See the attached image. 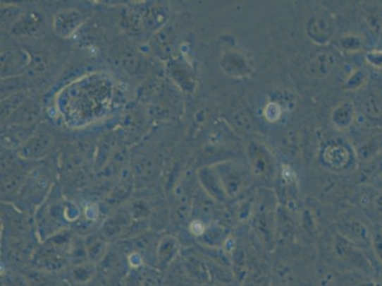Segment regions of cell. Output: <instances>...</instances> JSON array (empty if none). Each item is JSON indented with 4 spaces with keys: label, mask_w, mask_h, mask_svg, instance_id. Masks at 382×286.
<instances>
[{
    "label": "cell",
    "mask_w": 382,
    "mask_h": 286,
    "mask_svg": "<svg viewBox=\"0 0 382 286\" xmlns=\"http://www.w3.org/2000/svg\"><path fill=\"white\" fill-rule=\"evenodd\" d=\"M30 97L27 92H19L18 94L10 95L6 99L1 100V122L2 124H5L8 121V119L13 113L16 109L19 107L24 102H25L27 97Z\"/></svg>",
    "instance_id": "obj_24"
},
{
    "label": "cell",
    "mask_w": 382,
    "mask_h": 286,
    "mask_svg": "<svg viewBox=\"0 0 382 286\" xmlns=\"http://www.w3.org/2000/svg\"><path fill=\"white\" fill-rule=\"evenodd\" d=\"M335 66V59L332 54L328 53H320L316 54L312 65L313 73L324 78L331 72Z\"/></svg>",
    "instance_id": "obj_27"
},
{
    "label": "cell",
    "mask_w": 382,
    "mask_h": 286,
    "mask_svg": "<svg viewBox=\"0 0 382 286\" xmlns=\"http://www.w3.org/2000/svg\"><path fill=\"white\" fill-rule=\"evenodd\" d=\"M354 286H382L381 282H378V280L373 279H367L365 280H362V282L356 283Z\"/></svg>",
    "instance_id": "obj_33"
},
{
    "label": "cell",
    "mask_w": 382,
    "mask_h": 286,
    "mask_svg": "<svg viewBox=\"0 0 382 286\" xmlns=\"http://www.w3.org/2000/svg\"><path fill=\"white\" fill-rule=\"evenodd\" d=\"M20 16V10L18 7L10 6L4 8V9L1 10V26H4V28H6V26H10L11 30Z\"/></svg>",
    "instance_id": "obj_30"
},
{
    "label": "cell",
    "mask_w": 382,
    "mask_h": 286,
    "mask_svg": "<svg viewBox=\"0 0 382 286\" xmlns=\"http://www.w3.org/2000/svg\"><path fill=\"white\" fill-rule=\"evenodd\" d=\"M31 56L23 49L4 50L1 53V76L4 78L20 76L28 69Z\"/></svg>",
    "instance_id": "obj_8"
},
{
    "label": "cell",
    "mask_w": 382,
    "mask_h": 286,
    "mask_svg": "<svg viewBox=\"0 0 382 286\" xmlns=\"http://www.w3.org/2000/svg\"><path fill=\"white\" fill-rule=\"evenodd\" d=\"M198 177L202 188L212 200L218 203H226L229 201L214 166L202 168L199 171Z\"/></svg>",
    "instance_id": "obj_11"
},
{
    "label": "cell",
    "mask_w": 382,
    "mask_h": 286,
    "mask_svg": "<svg viewBox=\"0 0 382 286\" xmlns=\"http://www.w3.org/2000/svg\"><path fill=\"white\" fill-rule=\"evenodd\" d=\"M62 286H69V285H62Z\"/></svg>",
    "instance_id": "obj_35"
},
{
    "label": "cell",
    "mask_w": 382,
    "mask_h": 286,
    "mask_svg": "<svg viewBox=\"0 0 382 286\" xmlns=\"http://www.w3.org/2000/svg\"><path fill=\"white\" fill-rule=\"evenodd\" d=\"M184 266L188 275L193 279L198 280L199 282H207V277L209 276V270L204 263H202L199 258L191 257L187 255L184 260Z\"/></svg>",
    "instance_id": "obj_25"
},
{
    "label": "cell",
    "mask_w": 382,
    "mask_h": 286,
    "mask_svg": "<svg viewBox=\"0 0 382 286\" xmlns=\"http://www.w3.org/2000/svg\"><path fill=\"white\" fill-rule=\"evenodd\" d=\"M247 157L251 172L256 179L264 181H272L277 173L276 160L271 152L264 144L251 141L247 146Z\"/></svg>",
    "instance_id": "obj_3"
},
{
    "label": "cell",
    "mask_w": 382,
    "mask_h": 286,
    "mask_svg": "<svg viewBox=\"0 0 382 286\" xmlns=\"http://www.w3.org/2000/svg\"><path fill=\"white\" fill-rule=\"evenodd\" d=\"M37 128L35 125H4L1 133L2 148L18 151L34 135Z\"/></svg>",
    "instance_id": "obj_10"
},
{
    "label": "cell",
    "mask_w": 382,
    "mask_h": 286,
    "mask_svg": "<svg viewBox=\"0 0 382 286\" xmlns=\"http://www.w3.org/2000/svg\"><path fill=\"white\" fill-rule=\"evenodd\" d=\"M247 116H245V114H237L235 117H234V121H235L236 122H238L239 121H241V119H247ZM242 121L241 124H239V129L240 130H244V131H247L245 130V119H242ZM245 122H249V121H245Z\"/></svg>",
    "instance_id": "obj_34"
},
{
    "label": "cell",
    "mask_w": 382,
    "mask_h": 286,
    "mask_svg": "<svg viewBox=\"0 0 382 286\" xmlns=\"http://www.w3.org/2000/svg\"><path fill=\"white\" fill-rule=\"evenodd\" d=\"M84 21L81 12L75 9L61 11L54 18V29L56 34L62 38L72 37Z\"/></svg>",
    "instance_id": "obj_12"
},
{
    "label": "cell",
    "mask_w": 382,
    "mask_h": 286,
    "mask_svg": "<svg viewBox=\"0 0 382 286\" xmlns=\"http://www.w3.org/2000/svg\"><path fill=\"white\" fill-rule=\"evenodd\" d=\"M229 200L241 194L250 184V177L244 166L234 162L214 165Z\"/></svg>",
    "instance_id": "obj_4"
},
{
    "label": "cell",
    "mask_w": 382,
    "mask_h": 286,
    "mask_svg": "<svg viewBox=\"0 0 382 286\" xmlns=\"http://www.w3.org/2000/svg\"><path fill=\"white\" fill-rule=\"evenodd\" d=\"M155 54L161 59H168L173 50V32L169 26L163 27L155 32L152 40Z\"/></svg>",
    "instance_id": "obj_20"
},
{
    "label": "cell",
    "mask_w": 382,
    "mask_h": 286,
    "mask_svg": "<svg viewBox=\"0 0 382 286\" xmlns=\"http://www.w3.org/2000/svg\"><path fill=\"white\" fill-rule=\"evenodd\" d=\"M133 220L130 210H118L102 223L100 232L109 242L122 239Z\"/></svg>",
    "instance_id": "obj_9"
},
{
    "label": "cell",
    "mask_w": 382,
    "mask_h": 286,
    "mask_svg": "<svg viewBox=\"0 0 382 286\" xmlns=\"http://www.w3.org/2000/svg\"><path fill=\"white\" fill-rule=\"evenodd\" d=\"M307 34L316 43H326L333 37L335 31L334 20L327 13H316L308 20Z\"/></svg>",
    "instance_id": "obj_13"
},
{
    "label": "cell",
    "mask_w": 382,
    "mask_h": 286,
    "mask_svg": "<svg viewBox=\"0 0 382 286\" xmlns=\"http://www.w3.org/2000/svg\"><path fill=\"white\" fill-rule=\"evenodd\" d=\"M354 107L351 102H343L333 111L332 121L335 126L345 129L353 122Z\"/></svg>",
    "instance_id": "obj_23"
},
{
    "label": "cell",
    "mask_w": 382,
    "mask_h": 286,
    "mask_svg": "<svg viewBox=\"0 0 382 286\" xmlns=\"http://www.w3.org/2000/svg\"><path fill=\"white\" fill-rule=\"evenodd\" d=\"M168 18V10L165 7L156 5V6L149 8L147 11L143 19H142V23H143L144 28L149 31L156 32L165 27Z\"/></svg>",
    "instance_id": "obj_21"
},
{
    "label": "cell",
    "mask_w": 382,
    "mask_h": 286,
    "mask_svg": "<svg viewBox=\"0 0 382 286\" xmlns=\"http://www.w3.org/2000/svg\"><path fill=\"white\" fill-rule=\"evenodd\" d=\"M69 275L73 282L78 285H86L94 278L95 264L89 261V263L72 266Z\"/></svg>",
    "instance_id": "obj_26"
},
{
    "label": "cell",
    "mask_w": 382,
    "mask_h": 286,
    "mask_svg": "<svg viewBox=\"0 0 382 286\" xmlns=\"http://www.w3.org/2000/svg\"><path fill=\"white\" fill-rule=\"evenodd\" d=\"M329 255L335 263L345 270L372 275L374 267L362 249L352 244L340 232L334 234L329 242Z\"/></svg>",
    "instance_id": "obj_1"
},
{
    "label": "cell",
    "mask_w": 382,
    "mask_h": 286,
    "mask_svg": "<svg viewBox=\"0 0 382 286\" xmlns=\"http://www.w3.org/2000/svg\"><path fill=\"white\" fill-rule=\"evenodd\" d=\"M41 114V106L37 100L32 97H27L25 102L23 103L16 110L15 113L8 119V121L4 124V125H26V126H32L35 125V122L39 119Z\"/></svg>",
    "instance_id": "obj_15"
},
{
    "label": "cell",
    "mask_w": 382,
    "mask_h": 286,
    "mask_svg": "<svg viewBox=\"0 0 382 286\" xmlns=\"http://www.w3.org/2000/svg\"><path fill=\"white\" fill-rule=\"evenodd\" d=\"M49 187H50V184H49L48 179L40 175V173L32 176L31 172L23 189L19 192L16 201H20L21 203L24 204L27 208H32L35 205H39L44 200L46 195H48Z\"/></svg>",
    "instance_id": "obj_7"
},
{
    "label": "cell",
    "mask_w": 382,
    "mask_h": 286,
    "mask_svg": "<svg viewBox=\"0 0 382 286\" xmlns=\"http://www.w3.org/2000/svg\"><path fill=\"white\" fill-rule=\"evenodd\" d=\"M54 144L53 136L45 128H37L34 135L20 149L18 150V156L29 162H37L47 156Z\"/></svg>",
    "instance_id": "obj_6"
},
{
    "label": "cell",
    "mask_w": 382,
    "mask_h": 286,
    "mask_svg": "<svg viewBox=\"0 0 382 286\" xmlns=\"http://www.w3.org/2000/svg\"><path fill=\"white\" fill-rule=\"evenodd\" d=\"M374 254L382 264V230H376L372 232V242H371Z\"/></svg>",
    "instance_id": "obj_31"
},
{
    "label": "cell",
    "mask_w": 382,
    "mask_h": 286,
    "mask_svg": "<svg viewBox=\"0 0 382 286\" xmlns=\"http://www.w3.org/2000/svg\"><path fill=\"white\" fill-rule=\"evenodd\" d=\"M32 162L23 159L1 175V198L4 203L18 198L19 192L23 189L27 178L32 170Z\"/></svg>",
    "instance_id": "obj_5"
},
{
    "label": "cell",
    "mask_w": 382,
    "mask_h": 286,
    "mask_svg": "<svg viewBox=\"0 0 382 286\" xmlns=\"http://www.w3.org/2000/svg\"><path fill=\"white\" fill-rule=\"evenodd\" d=\"M44 20L37 12H27L19 16L18 20L11 28V34L19 37H28L41 31Z\"/></svg>",
    "instance_id": "obj_17"
},
{
    "label": "cell",
    "mask_w": 382,
    "mask_h": 286,
    "mask_svg": "<svg viewBox=\"0 0 382 286\" xmlns=\"http://www.w3.org/2000/svg\"><path fill=\"white\" fill-rule=\"evenodd\" d=\"M276 198L271 193H264L259 198L257 206L254 211V226L260 238L267 246L274 242L276 233Z\"/></svg>",
    "instance_id": "obj_2"
},
{
    "label": "cell",
    "mask_w": 382,
    "mask_h": 286,
    "mask_svg": "<svg viewBox=\"0 0 382 286\" xmlns=\"http://www.w3.org/2000/svg\"><path fill=\"white\" fill-rule=\"evenodd\" d=\"M340 233L360 249L371 247L372 232H370L366 225L359 220H350L345 223Z\"/></svg>",
    "instance_id": "obj_18"
},
{
    "label": "cell",
    "mask_w": 382,
    "mask_h": 286,
    "mask_svg": "<svg viewBox=\"0 0 382 286\" xmlns=\"http://www.w3.org/2000/svg\"><path fill=\"white\" fill-rule=\"evenodd\" d=\"M24 87H25V83L21 80L20 76L4 78L1 81V99L4 100L10 95L23 92Z\"/></svg>",
    "instance_id": "obj_28"
},
{
    "label": "cell",
    "mask_w": 382,
    "mask_h": 286,
    "mask_svg": "<svg viewBox=\"0 0 382 286\" xmlns=\"http://www.w3.org/2000/svg\"><path fill=\"white\" fill-rule=\"evenodd\" d=\"M4 286H32V285L23 275L9 274L4 278Z\"/></svg>",
    "instance_id": "obj_32"
},
{
    "label": "cell",
    "mask_w": 382,
    "mask_h": 286,
    "mask_svg": "<svg viewBox=\"0 0 382 286\" xmlns=\"http://www.w3.org/2000/svg\"><path fill=\"white\" fill-rule=\"evenodd\" d=\"M180 244L175 237L163 236L158 239L155 249V266L159 269L166 268L178 255Z\"/></svg>",
    "instance_id": "obj_16"
},
{
    "label": "cell",
    "mask_w": 382,
    "mask_h": 286,
    "mask_svg": "<svg viewBox=\"0 0 382 286\" xmlns=\"http://www.w3.org/2000/svg\"><path fill=\"white\" fill-rule=\"evenodd\" d=\"M222 67L226 73L233 76H245L248 72V64L244 56L233 52L223 56Z\"/></svg>",
    "instance_id": "obj_22"
},
{
    "label": "cell",
    "mask_w": 382,
    "mask_h": 286,
    "mask_svg": "<svg viewBox=\"0 0 382 286\" xmlns=\"http://www.w3.org/2000/svg\"><path fill=\"white\" fill-rule=\"evenodd\" d=\"M85 247L90 263H100L109 251V242L103 234L92 232L84 238Z\"/></svg>",
    "instance_id": "obj_19"
},
{
    "label": "cell",
    "mask_w": 382,
    "mask_h": 286,
    "mask_svg": "<svg viewBox=\"0 0 382 286\" xmlns=\"http://www.w3.org/2000/svg\"><path fill=\"white\" fill-rule=\"evenodd\" d=\"M125 279L124 286H166L162 274L151 266L132 268Z\"/></svg>",
    "instance_id": "obj_14"
},
{
    "label": "cell",
    "mask_w": 382,
    "mask_h": 286,
    "mask_svg": "<svg viewBox=\"0 0 382 286\" xmlns=\"http://www.w3.org/2000/svg\"><path fill=\"white\" fill-rule=\"evenodd\" d=\"M46 70H47V64H46L44 57L40 54H35L31 57V62L26 72L31 76H37L44 73Z\"/></svg>",
    "instance_id": "obj_29"
}]
</instances>
